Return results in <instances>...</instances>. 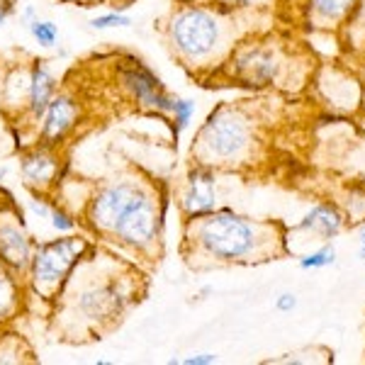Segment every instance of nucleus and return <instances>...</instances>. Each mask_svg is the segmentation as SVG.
<instances>
[{"mask_svg": "<svg viewBox=\"0 0 365 365\" xmlns=\"http://www.w3.org/2000/svg\"><path fill=\"white\" fill-rule=\"evenodd\" d=\"M185 244H192L200 256L217 266H232L270 261V256L278 253L275 244H282V237H275L270 222L251 220L234 210H212L187 220Z\"/></svg>", "mask_w": 365, "mask_h": 365, "instance_id": "nucleus-1", "label": "nucleus"}, {"mask_svg": "<svg viewBox=\"0 0 365 365\" xmlns=\"http://www.w3.org/2000/svg\"><path fill=\"white\" fill-rule=\"evenodd\" d=\"M58 297H66L63 304L78 317L83 327L98 329L125 314L134 299V282L132 275L108 266H103L98 273H91L88 266H76L63 282Z\"/></svg>", "mask_w": 365, "mask_h": 365, "instance_id": "nucleus-2", "label": "nucleus"}, {"mask_svg": "<svg viewBox=\"0 0 365 365\" xmlns=\"http://www.w3.org/2000/svg\"><path fill=\"white\" fill-rule=\"evenodd\" d=\"M168 37L180 61L202 66L227 44V22L222 20L220 13L187 5L173 15L168 25Z\"/></svg>", "mask_w": 365, "mask_h": 365, "instance_id": "nucleus-3", "label": "nucleus"}, {"mask_svg": "<svg viewBox=\"0 0 365 365\" xmlns=\"http://www.w3.org/2000/svg\"><path fill=\"white\" fill-rule=\"evenodd\" d=\"M88 251V241L73 234H61L58 239L42 241L34 246L29 261V285L32 292L44 299H54L68 280L71 270L81 263Z\"/></svg>", "mask_w": 365, "mask_h": 365, "instance_id": "nucleus-4", "label": "nucleus"}, {"mask_svg": "<svg viewBox=\"0 0 365 365\" xmlns=\"http://www.w3.org/2000/svg\"><path fill=\"white\" fill-rule=\"evenodd\" d=\"M251 149L249 120L237 110L220 108L200 129L192 151L202 163H234Z\"/></svg>", "mask_w": 365, "mask_h": 365, "instance_id": "nucleus-5", "label": "nucleus"}, {"mask_svg": "<svg viewBox=\"0 0 365 365\" xmlns=\"http://www.w3.org/2000/svg\"><path fill=\"white\" fill-rule=\"evenodd\" d=\"M161 229L163 200L156 195L154 187L146 185L144 192L134 200L132 207L120 217V222L113 227L108 239H113L117 246H122V249L132 253H146L151 251L156 239H161Z\"/></svg>", "mask_w": 365, "mask_h": 365, "instance_id": "nucleus-6", "label": "nucleus"}, {"mask_svg": "<svg viewBox=\"0 0 365 365\" xmlns=\"http://www.w3.org/2000/svg\"><path fill=\"white\" fill-rule=\"evenodd\" d=\"M146 185L149 182L139 180L137 175L103 182L91 195V200H88V212H86L88 227L96 234H100V237L108 239V234L120 222V217L132 207L134 200L144 192Z\"/></svg>", "mask_w": 365, "mask_h": 365, "instance_id": "nucleus-7", "label": "nucleus"}, {"mask_svg": "<svg viewBox=\"0 0 365 365\" xmlns=\"http://www.w3.org/2000/svg\"><path fill=\"white\" fill-rule=\"evenodd\" d=\"M120 81L129 93V98L144 110H154V113L168 115L173 110L175 96H170L166 86L161 83V78L151 68H146L144 63L132 61L129 66L122 68Z\"/></svg>", "mask_w": 365, "mask_h": 365, "instance_id": "nucleus-8", "label": "nucleus"}, {"mask_svg": "<svg viewBox=\"0 0 365 365\" xmlns=\"http://www.w3.org/2000/svg\"><path fill=\"white\" fill-rule=\"evenodd\" d=\"M34 244L13 207H0V263L13 273H25Z\"/></svg>", "mask_w": 365, "mask_h": 365, "instance_id": "nucleus-9", "label": "nucleus"}, {"mask_svg": "<svg viewBox=\"0 0 365 365\" xmlns=\"http://www.w3.org/2000/svg\"><path fill=\"white\" fill-rule=\"evenodd\" d=\"M215 173L210 168H195L190 170L180 195V210L185 220L190 217L207 215V212L217 210V192H215Z\"/></svg>", "mask_w": 365, "mask_h": 365, "instance_id": "nucleus-10", "label": "nucleus"}, {"mask_svg": "<svg viewBox=\"0 0 365 365\" xmlns=\"http://www.w3.org/2000/svg\"><path fill=\"white\" fill-rule=\"evenodd\" d=\"M42 122L44 125H42V134H39V137H42L44 146L58 144V141L66 139V134L76 127V122H78V103H76L73 96H68V93H58V96L51 98Z\"/></svg>", "mask_w": 365, "mask_h": 365, "instance_id": "nucleus-11", "label": "nucleus"}, {"mask_svg": "<svg viewBox=\"0 0 365 365\" xmlns=\"http://www.w3.org/2000/svg\"><path fill=\"white\" fill-rule=\"evenodd\" d=\"M20 173H22V180H25L29 187H34V190H46L49 185H54V180L58 175V158L49 146L34 149L22 156Z\"/></svg>", "mask_w": 365, "mask_h": 365, "instance_id": "nucleus-12", "label": "nucleus"}, {"mask_svg": "<svg viewBox=\"0 0 365 365\" xmlns=\"http://www.w3.org/2000/svg\"><path fill=\"white\" fill-rule=\"evenodd\" d=\"M29 100H27V110L32 115L34 122H42V117L49 108L51 98L56 96V78L51 73L49 63L46 61H34V66L29 68Z\"/></svg>", "mask_w": 365, "mask_h": 365, "instance_id": "nucleus-13", "label": "nucleus"}, {"mask_svg": "<svg viewBox=\"0 0 365 365\" xmlns=\"http://www.w3.org/2000/svg\"><path fill=\"white\" fill-rule=\"evenodd\" d=\"M341 227H344V220H341L336 207H331V205H317V207L312 210L309 215H304V220L297 222L292 229H295V232H314V234H319L322 239H331L341 232Z\"/></svg>", "mask_w": 365, "mask_h": 365, "instance_id": "nucleus-14", "label": "nucleus"}, {"mask_svg": "<svg viewBox=\"0 0 365 365\" xmlns=\"http://www.w3.org/2000/svg\"><path fill=\"white\" fill-rule=\"evenodd\" d=\"M29 81H32V76H29V71L25 68H17L10 73L8 83H5V105L8 108H17L20 105L22 108H27V100H29Z\"/></svg>", "mask_w": 365, "mask_h": 365, "instance_id": "nucleus-15", "label": "nucleus"}, {"mask_svg": "<svg viewBox=\"0 0 365 365\" xmlns=\"http://www.w3.org/2000/svg\"><path fill=\"white\" fill-rule=\"evenodd\" d=\"M17 297L20 295H17V285H15L13 275L0 263V322H8L10 317L15 314L17 302H20Z\"/></svg>", "mask_w": 365, "mask_h": 365, "instance_id": "nucleus-16", "label": "nucleus"}, {"mask_svg": "<svg viewBox=\"0 0 365 365\" xmlns=\"http://www.w3.org/2000/svg\"><path fill=\"white\" fill-rule=\"evenodd\" d=\"M353 5V0H309V10L312 15L317 17L319 22H336L341 15H346Z\"/></svg>", "mask_w": 365, "mask_h": 365, "instance_id": "nucleus-17", "label": "nucleus"}, {"mask_svg": "<svg viewBox=\"0 0 365 365\" xmlns=\"http://www.w3.org/2000/svg\"><path fill=\"white\" fill-rule=\"evenodd\" d=\"M27 29L39 46L49 49V46H54L58 42V27L51 20H39V17H34L32 22H27Z\"/></svg>", "mask_w": 365, "mask_h": 365, "instance_id": "nucleus-18", "label": "nucleus"}, {"mask_svg": "<svg viewBox=\"0 0 365 365\" xmlns=\"http://www.w3.org/2000/svg\"><path fill=\"white\" fill-rule=\"evenodd\" d=\"M168 115H170V120H173V132H175V137H178L182 129L190 125L192 115H195V103H192V100H187V98H178V96H175L173 110H170Z\"/></svg>", "mask_w": 365, "mask_h": 365, "instance_id": "nucleus-19", "label": "nucleus"}, {"mask_svg": "<svg viewBox=\"0 0 365 365\" xmlns=\"http://www.w3.org/2000/svg\"><path fill=\"white\" fill-rule=\"evenodd\" d=\"M336 261V251L334 246H324V249L309 253V256L299 258V268L302 270H314V268H327Z\"/></svg>", "mask_w": 365, "mask_h": 365, "instance_id": "nucleus-20", "label": "nucleus"}, {"mask_svg": "<svg viewBox=\"0 0 365 365\" xmlns=\"http://www.w3.org/2000/svg\"><path fill=\"white\" fill-rule=\"evenodd\" d=\"M91 25L96 29H115V27H132V17L125 15L122 10H113V13L98 15L91 20Z\"/></svg>", "mask_w": 365, "mask_h": 365, "instance_id": "nucleus-21", "label": "nucleus"}, {"mask_svg": "<svg viewBox=\"0 0 365 365\" xmlns=\"http://www.w3.org/2000/svg\"><path fill=\"white\" fill-rule=\"evenodd\" d=\"M49 222H51V227H54V232H58V234H73L76 227H78L76 217L71 215V212L63 210V207H51Z\"/></svg>", "mask_w": 365, "mask_h": 365, "instance_id": "nucleus-22", "label": "nucleus"}, {"mask_svg": "<svg viewBox=\"0 0 365 365\" xmlns=\"http://www.w3.org/2000/svg\"><path fill=\"white\" fill-rule=\"evenodd\" d=\"M170 363H178V365H212L217 363L215 353H197V356H187V358H173Z\"/></svg>", "mask_w": 365, "mask_h": 365, "instance_id": "nucleus-23", "label": "nucleus"}, {"mask_svg": "<svg viewBox=\"0 0 365 365\" xmlns=\"http://www.w3.org/2000/svg\"><path fill=\"white\" fill-rule=\"evenodd\" d=\"M29 210H32V215L39 217V220H49L51 205H46L44 197H32L29 200Z\"/></svg>", "mask_w": 365, "mask_h": 365, "instance_id": "nucleus-24", "label": "nucleus"}, {"mask_svg": "<svg viewBox=\"0 0 365 365\" xmlns=\"http://www.w3.org/2000/svg\"><path fill=\"white\" fill-rule=\"evenodd\" d=\"M297 307V299H295V295H280L278 299H275V309L278 312H292Z\"/></svg>", "mask_w": 365, "mask_h": 365, "instance_id": "nucleus-25", "label": "nucleus"}, {"mask_svg": "<svg viewBox=\"0 0 365 365\" xmlns=\"http://www.w3.org/2000/svg\"><path fill=\"white\" fill-rule=\"evenodd\" d=\"M220 3L227 8H253V5H261L266 0H220Z\"/></svg>", "mask_w": 365, "mask_h": 365, "instance_id": "nucleus-26", "label": "nucleus"}, {"mask_svg": "<svg viewBox=\"0 0 365 365\" xmlns=\"http://www.w3.org/2000/svg\"><path fill=\"white\" fill-rule=\"evenodd\" d=\"M13 10H15V0H0V27H3V22L8 20Z\"/></svg>", "mask_w": 365, "mask_h": 365, "instance_id": "nucleus-27", "label": "nucleus"}, {"mask_svg": "<svg viewBox=\"0 0 365 365\" xmlns=\"http://www.w3.org/2000/svg\"><path fill=\"white\" fill-rule=\"evenodd\" d=\"M22 17H25V22H32L34 17H37V10H34L32 5H27V8L22 10Z\"/></svg>", "mask_w": 365, "mask_h": 365, "instance_id": "nucleus-28", "label": "nucleus"}, {"mask_svg": "<svg viewBox=\"0 0 365 365\" xmlns=\"http://www.w3.org/2000/svg\"><path fill=\"white\" fill-rule=\"evenodd\" d=\"M361 258L365 261V229L361 232Z\"/></svg>", "mask_w": 365, "mask_h": 365, "instance_id": "nucleus-29", "label": "nucleus"}, {"mask_svg": "<svg viewBox=\"0 0 365 365\" xmlns=\"http://www.w3.org/2000/svg\"><path fill=\"white\" fill-rule=\"evenodd\" d=\"M5 175H8V166H0V182L5 180Z\"/></svg>", "mask_w": 365, "mask_h": 365, "instance_id": "nucleus-30", "label": "nucleus"}, {"mask_svg": "<svg viewBox=\"0 0 365 365\" xmlns=\"http://www.w3.org/2000/svg\"><path fill=\"white\" fill-rule=\"evenodd\" d=\"M73 3H108V0H73Z\"/></svg>", "mask_w": 365, "mask_h": 365, "instance_id": "nucleus-31", "label": "nucleus"}]
</instances>
